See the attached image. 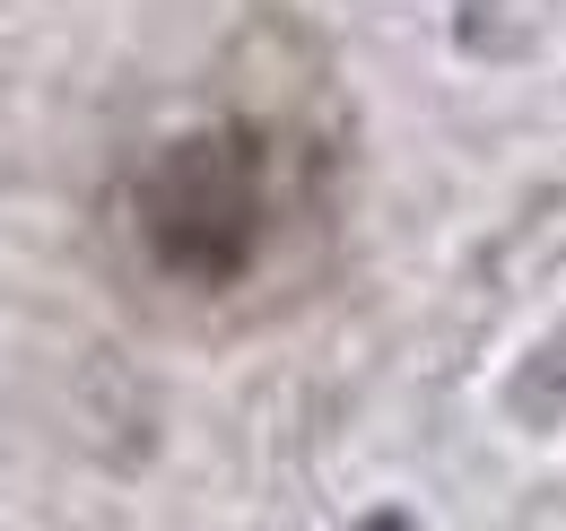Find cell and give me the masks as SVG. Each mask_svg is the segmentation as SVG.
Segmentation results:
<instances>
[{"mask_svg":"<svg viewBox=\"0 0 566 531\" xmlns=\"http://www.w3.org/2000/svg\"><path fill=\"white\" fill-rule=\"evenodd\" d=\"M349 218V139L314 70H227L175 123L123 148L96 253L157 332L235 340L296 314Z\"/></svg>","mask_w":566,"mask_h":531,"instance_id":"1","label":"cell"}]
</instances>
